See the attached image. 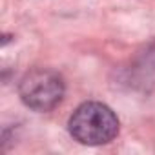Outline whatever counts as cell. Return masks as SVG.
Listing matches in <instances>:
<instances>
[{
	"label": "cell",
	"mask_w": 155,
	"mask_h": 155,
	"mask_svg": "<svg viewBox=\"0 0 155 155\" xmlns=\"http://www.w3.org/2000/svg\"><path fill=\"white\" fill-rule=\"evenodd\" d=\"M68 130L81 144L101 146L119 135V119L111 108L102 102H84L69 117Z\"/></svg>",
	"instance_id": "1"
},
{
	"label": "cell",
	"mask_w": 155,
	"mask_h": 155,
	"mask_svg": "<svg viewBox=\"0 0 155 155\" xmlns=\"http://www.w3.org/2000/svg\"><path fill=\"white\" fill-rule=\"evenodd\" d=\"M18 93L28 108L35 111H51L64 97V81L53 69L37 68L22 77Z\"/></svg>",
	"instance_id": "2"
}]
</instances>
